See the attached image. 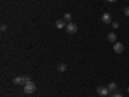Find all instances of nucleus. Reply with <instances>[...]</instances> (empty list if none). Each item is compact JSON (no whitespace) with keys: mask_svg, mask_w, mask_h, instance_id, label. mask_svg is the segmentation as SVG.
Masks as SVG:
<instances>
[{"mask_svg":"<svg viewBox=\"0 0 129 97\" xmlns=\"http://www.w3.org/2000/svg\"><path fill=\"white\" fill-rule=\"evenodd\" d=\"M30 77H27V75H22V77H16L13 79V83L16 85H25L27 82H30Z\"/></svg>","mask_w":129,"mask_h":97,"instance_id":"f257e3e1","label":"nucleus"},{"mask_svg":"<svg viewBox=\"0 0 129 97\" xmlns=\"http://www.w3.org/2000/svg\"><path fill=\"white\" fill-rule=\"evenodd\" d=\"M23 91H25V93H27V94H31V93H34L35 91H36V85H35V83L34 82H27L25 85H23Z\"/></svg>","mask_w":129,"mask_h":97,"instance_id":"f03ea898","label":"nucleus"},{"mask_svg":"<svg viewBox=\"0 0 129 97\" xmlns=\"http://www.w3.org/2000/svg\"><path fill=\"white\" fill-rule=\"evenodd\" d=\"M66 31H67V34H75L78 31V25L74 22H69L66 25Z\"/></svg>","mask_w":129,"mask_h":97,"instance_id":"7ed1b4c3","label":"nucleus"},{"mask_svg":"<svg viewBox=\"0 0 129 97\" xmlns=\"http://www.w3.org/2000/svg\"><path fill=\"white\" fill-rule=\"evenodd\" d=\"M114 51L115 53H123L124 52V45L121 44V43H114Z\"/></svg>","mask_w":129,"mask_h":97,"instance_id":"20e7f679","label":"nucleus"},{"mask_svg":"<svg viewBox=\"0 0 129 97\" xmlns=\"http://www.w3.org/2000/svg\"><path fill=\"white\" fill-rule=\"evenodd\" d=\"M97 93H98L100 96H107V94H109L110 93V91H109V88H107V87H98V88H97Z\"/></svg>","mask_w":129,"mask_h":97,"instance_id":"39448f33","label":"nucleus"},{"mask_svg":"<svg viewBox=\"0 0 129 97\" xmlns=\"http://www.w3.org/2000/svg\"><path fill=\"white\" fill-rule=\"evenodd\" d=\"M102 22L105 25H110L111 23V14L110 13H103L102 14Z\"/></svg>","mask_w":129,"mask_h":97,"instance_id":"423d86ee","label":"nucleus"},{"mask_svg":"<svg viewBox=\"0 0 129 97\" xmlns=\"http://www.w3.org/2000/svg\"><path fill=\"white\" fill-rule=\"evenodd\" d=\"M54 25H56V29H59V30L66 26V23H64V19H57Z\"/></svg>","mask_w":129,"mask_h":97,"instance_id":"0eeeda50","label":"nucleus"},{"mask_svg":"<svg viewBox=\"0 0 129 97\" xmlns=\"http://www.w3.org/2000/svg\"><path fill=\"white\" fill-rule=\"evenodd\" d=\"M66 69H67V65L64 63V62H59V63L57 65V70H58V71H61V72L66 71Z\"/></svg>","mask_w":129,"mask_h":97,"instance_id":"6e6552de","label":"nucleus"},{"mask_svg":"<svg viewBox=\"0 0 129 97\" xmlns=\"http://www.w3.org/2000/svg\"><path fill=\"white\" fill-rule=\"evenodd\" d=\"M107 40L110 43H116V34L115 32H110V34L107 35Z\"/></svg>","mask_w":129,"mask_h":97,"instance_id":"1a4fd4ad","label":"nucleus"},{"mask_svg":"<svg viewBox=\"0 0 129 97\" xmlns=\"http://www.w3.org/2000/svg\"><path fill=\"white\" fill-rule=\"evenodd\" d=\"M107 88H109V91H110V92H112V91H115V89L117 88V85H116V83L111 82L109 85H107Z\"/></svg>","mask_w":129,"mask_h":97,"instance_id":"9d476101","label":"nucleus"},{"mask_svg":"<svg viewBox=\"0 0 129 97\" xmlns=\"http://www.w3.org/2000/svg\"><path fill=\"white\" fill-rule=\"evenodd\" d=\"M71 18H72L71 13H64V14H63V19L67 21V22H71Z\"/></svg>","mask_w":129,"mask_h":97,"instance_id":"9b49d317","label":"nucleus"},{"mask_svg":"<svg viewBox=\"0 0 129 97\" xmlns=\"http://www.w3.org/2000/svg\"><path fill=\"white\" fill-rule=\"evenodd\" d=\"M124 14L129 17V7H125V8H124Z\"/></svg>","mask_w":129,"mask_h":97,"instance_id":"f8f14e48","label":"nucleus"},{"mask_svg":"<svg viewBox=\"0 0 129 97\" xmlns=\"http://www.w3.org/2000/svg\"><path fill=\"white\" fill-rule=\"evenodd\" d=\"M7 29H8L7 25H2V27H0V30H2V31H7Z\"/></svg>","mask_w":129,"mask_h":97,"instance_id":"ddd939ff","label":"nucleus"},{"mask_svg":"<svg viewBox=\"0 0 129 97\" xmlns=\"http://www.w3.org/2000/svg\"><path fill=\"white\" fill-rule=\"evenodd\" d=\"M112 27L114 29H117V27H119V23H117V22H112Z\"/></svg>","mask_w":129,"mask_h":97,"instance_id":"4468645a","label":"nucleus"},{"mask_svg":"<svg viewBox=\"0 0 129 97\" xmlns=\"http://www.w3.org/2000/svg\"><path fill=\"white\" fill-rule=\"evenodd\" d=\"M112 97H123V94H121V93H114Z\"/></svg>","mask_w":129,"mask_h":97,"instance_id":"2eb2a0df","label":"nucleus"},{"mask_svg":"<svg viewBox=\"0 0 129 97\" xmlns=\"http://www.w3.org/2000/svg\"><path fill=\"white\" fill-rule=\"evenodd\" d=\"M107 2H110V3H116L117 0H107Z\"/></svg>","mask_w":129,"mask_h":97,"instance_id":"dca6fc26","label":"nucleus"},{"mask_svg":"<svg viewBox=\"0 0 129 97\" xmlns=\"http://www.w3.org/2000/svg\"><path fill=\"white\" fill-rule=\"evenodd\" d=\"M128 93H129V87H128Z\"/></svg>","mask_w":129,"mask_h":97,"instance_id":"f3484780","label":"nucleus"},{"mask_svg":"<svg viewBox=\"0 0 129 97\" xmlns=\"http://www.w3.org/2000/svg\"><path fill=\"white\" fill-rule=\"evenodd\" d=\"M105 97H107V96H105Z\"/></svg>","mask_w":129,"mask_h":97,"instance_id":"a211bd4d","label":"nucleus"}]
</instances>
